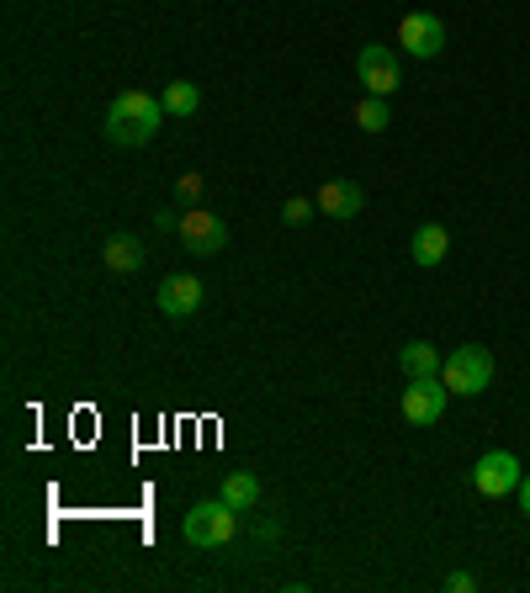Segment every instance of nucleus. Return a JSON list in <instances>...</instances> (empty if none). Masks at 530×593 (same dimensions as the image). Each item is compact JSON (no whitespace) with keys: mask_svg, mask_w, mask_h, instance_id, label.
<instances>
[{"mask_svg":"<svg viewBox=\"0 0 530 593\" xmlns=\"http://www.w3.org/2000/svg\"><path fill=\"white\" fill-rule=\"evenodd\" d=\"M441 382H446L456 397H478L493 382V356L489 345H456L441 366Z\"/></svg>","mask_w":530,"mask_h":593,"instance_id":"7ed1b4c3","label":"nucleus"},{"mask_svg":"<svg viewBox=\"0 0 530 593\" xmlns=\"http://www.w3.org/2000/svg\"><path fill=\"white\" fill-rule=\"evenodd\" d=\"M446 589H451V593H472V589H478V578H472V572H451Z\"/></svg>","mask_w":530,"mask_h":593,"instance_id":"a211bd4d","label":"nucleus"},{"mask_svg":"<svg viewBox=\"0 0 530 593\" xmlns=\"http://www.w3.org/2000/svg\"><path fill=\"white\" fill-rule=\"evenodd\" d=\"M313 212H319V201H308V197H292V201L282 207V218L292 223V228H297V223H308Z\"/></svg>","mask_w":530,"mask_h":593,"instance_id":"f3484780","label":"nucleus"},{"mask_svg":"<svg viewBox=\"0 0 530 593\" xmlns=\"http://www.w3.org/2000/svg\"><path fill=\"white\" fill-rule=\"evenodd\" d=\"M181 244H186V255H218L223 244H229V228H223V218L218 212H207V207H192V212H181Z\"/></svg>","mask_w":530,"mask_h":593,"instance_id":"39448f33","label":"nucleus"},{"mask_svg":"<svg viewBox=\"0 0 530 593\" xmlns=\"http://www.w3.org/2000/svg\"><path fill=\"white\" fill-rule=\"evenodd\" d=\"M356 70H361L367 96H393V90H398V53L382 48V42H367V48H361Z\"/></svg>","mask_w":530,"mask_h":593,"instance_id":"6e6552de","label":"nucleus"},{"mask_svg":"<svg viewBox=\"0 0 530 593\" xmlns=\"http://www.w3.org/2000/svg\"><path fill=\"white\" fill-rule=\"evenodd\" d=\"M197 192H202V175H186V181H181V197L192 201V197H197Z\"/></svg>","mask_w":530,"mask_h":593,"instance_id":"6ab92c4d","label":"nucleus"},{"mask_svg":"<svg viewBox=\"0 0 530 593\" xmlns=\"http://www.w3.org/2000/svg\"><path fill=\"white\" fill-rule=\"evenodd\" d=\"M101 260H107V271H118V276H133V271L144 265V244H138L133 234H118V238H107Z\"/></svg>","mask_w":530,"mask_h":593,"instance_id":"ddd939ff","label":"nucleus"},{"mask_svg":"<svg viewBox=\"0 0 530 593\" xmlns=\"http://www.w3.org/2000/svg\"><path fill=\"white\" fill-rule=\"evenodd\" d=\"M404 371H408V382H430V376H441V350L430 345V339H414V345H404Z\"/></svg>","mask_w":530,"mask_h":593,"instance_id":"f8f14e48","label":"nucleus"},{"mask_svg":"<svg viewBox=\"0 0 530 593\" xmlns=\"http://www.w3.org/2000/svg\"><path fill=\"white\" fill-rule=\"evenodd\" d=\"M520 461L509 456V450H489V456H478V467H472V487L483 493V498H504V493H520Z\"/></svg>","mask_w":530,"mask_h":593,"instance_id":"20e7f679","label":"nucleus"},{"mask_svg":"<svg viewBox=\"0 0 530 593\" xmlns=\"http://www.w3.org/2000/svg\"><path fill=\"white\" fill-rule=\"evenodd\" d=\"M197 308H202V281H197V276H186V271H181V276H164L160 281V313L164 318H192Z\"/></svg>","mask_w":530,"mask_h":593,"instance_id":"1a4fd4ad","label":"nucleus"},{"mask_svg":"<svg viewBox=\"0 0 530 593\" xmlns=\"http://www.w3.org/2000/svg\"><path fill=\"white\" fill-rule=\"evenodd\" d=\"M160 101H164V112H170V118H192V112L202 107V90H197L192 79H170Z\"/></svg>","mask_w":530,"mask_h":593,"instance_id":"2eb2a0df","label":"nucleus"},{"mask_svg":"<svg viewBox=\"0 0 530 593\" xmlns=\"http://www.w3.org/2000/svg\"><path fill=\"white\" fill-rule=\"evenodd\" d=\"M160 118H170L160 96H149V90H123V96L107 107V138H112L118 149H138V144H149V138L160 133Z\"/></svg>","mask_w":530,"mask_h":593,"instance_id":"f257e3e1","label":"nucleus"},{"mask_svg":"<svg viewBox=\"0 0 530 593\" xmlns=\"http://www.w3.org/2000/svg\"><path fill=\"white\" fill-rule=\"evenodd\" d=\"M398 42H404V53H414V59H435L446 48V22L435 11H414V16L398 22Z\"/></svg>","mask_w":530,"mask_h":593,"instance_id":"423d86ee","label":"nucleus"},{"mask_svg":"<svg viewBox=\"0 0 530 593\" xmlns=\"http://www.w3.org/2000/svg\"><path fill=\"white\" fill-rule=\"evenodd\" d=\"M446 403H451V387L441 382V376H430V382H408V393H404V419L408 424H441V413H446Z\"/></svg>","mask_w":530,"mask_h":593,"instance_id":"0eeeda50","label":"nucleus"},{"mask_svg":"<svg viewBox=\"0 0 530 593\" xmlns=\"http://www.w3.org/2000/svg\"><path fill=\"white\" fill-rule=\"evenodd\" d=\"M356 122H361L367 133H382V127L393 122V112H387V96H361V101H356Z\"/></svg>","mask_w":530,"mask_h":593,"instance_id":"dca6fc26","label":"nucleus"},{"mask_svg":"<svg viewBox=\"0 0 530 593\" xmlns=\"http://www.w3.org/2000/svg\"><path fill=\"white\" fill-rule=\"evenodd\" d=\"M313 201H319V212H329V218H356V212L367 207V192H361L356 181H329Z\"/></svg>","mask_w":530,"mask_h":593,"instance_id":"9d476101","label":"nucleus"},{"mask_svg":"<svg viewBox=\"0 0 530 593\" xmlns=\"http://www.w3.org/2000/svg\"><path fill=\"white\" fill-rule=\"evenodd\" d=\"M181 535H186V546H197V552H218V546H229V541L239 535V509L223 504V498L197 504V509H186Z\"/></svg>","mask_w":530,"mask_h":593,"instance_id":"f03ea898","label":"nucleus"},{"mask_svg":"<svg viewBox=\"0 0 530 593\" xmlns=\"http://www.w3.org/2000/svg\"><path fill=\"white\" fill-rule=\"evenodd\" d=\"M223 504H234V509H255L260 504V477L249 472H229L223 477V493H218Z\"/></svg>","mask_w":530,"mask_h":593,"instance_id":"4468645a","label":"nucleus"},{"mask_svg":"<svg viewBox=\"0 0 530 593\" xmlns=\"http://www.w3.org/2000/svg\"><path fill=\"white\" fill-rule=\"evenodd\" d=\"M520 509H526V519H530V477L520 482Z\"/></svg>","mask_w":530,"mask_h":593,"instance_id":"aec40b11","label":"nucleus"},{"mask_svg":"<svg viewBox=\"0 0 530 593\" xmlns=\"http://www.w3.org/2000/svg\"><path fill=\"white\" fill-rule=\"evenodd\" d=\"M414 265H424V271H435L441 260L451 255V234L441 228V223H424V228H414Z\"/></svg>","mask_w":530,"mask_h":593,"instance_id":"9b49d317","label":"nucleus"}]
</instances>
